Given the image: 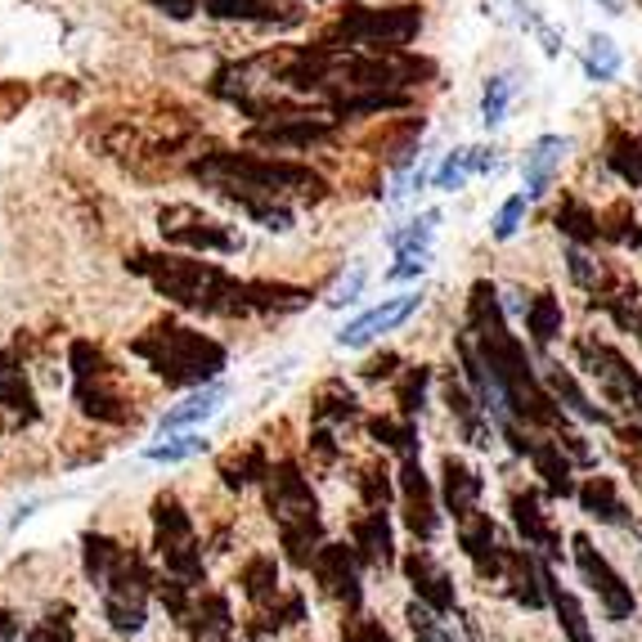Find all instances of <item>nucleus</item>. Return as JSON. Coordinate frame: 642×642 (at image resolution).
I'll return each instance as SVG.
<instances>
[{"label":"nucleus","instance_id":"nucleus-12","mask_svg":"<svg viewBox=\"0 0 642 642\" xmlns=\"http://www.w3.org/2000/svg\"><path fill=\"white\" fill-rule=\"evenodd\" d=\"M315 579L324 584V593H333L337 602L360 607L364 588H360V553L346 549V543H324L315 553Z\"/></svg>","mask_w":642,"mask_h":642},{"label":"nucleus","instance_id":"nucleus-10","mask_svg":"<svg viewBox=\"0 0 642 642\" xmlns=\"http://www.w3.org/2000/svg\"><path fill=\"white\" fill-rule=\"evenodd\" d=\"M401 508H405V526L423 543H431L436 530H440V499H436V485L423 472L418 454L414 459H401Z\"/></svg>","mask_w":642,"mask_h":642},{"label":"nucleus","instance_id":"nucleus-44","mask_svg":"<svg viewBox=\"0 0 642 642\" xmlns=\"http://www.w3.org/2000/svg\"><path fill=\"white\" fill-rule=\"evenodd\" d=\"M431 252H395V266L386 270V283H405V279H423L427 274Z\"/></svg>","mask_w":642,"mask_h":642},{"label":"nucleus","instance_id":"nucleus-29","mask_svg":"<svg viewBox=\"0 0 642 642\" xmlns=\"http://www.w3.org/2000/svg\"><path fill=\"white\" fill-rule=\"evenodd\" d=\"M543 382H549V391L557 395V405H566L575 418H584V423H611V414H607L602 405H593L588 395H584V386L571 378V369H557V364H553Z\"/></svg>","mask_w":642,"mask_h":642},{"label":"nucleus","instance_id":"nucleus-7","mask_svg":"<svg viewBox=\"0 0 642 642\" xmlns=\"http://www.w3.org/2000/svg\"><path fill=\"white\" fill-rule=\"evenodd\" d=\"M571 557H575V571L584 575V584L598 593V607L607 611V620L629 624L638 616V598H633V588L624 584V575L598 549H593L588 534H571Z\"/></svg>","mask_w":642,"mask_h":642},{"label":"nucleus","instance_id":"nucleus-50","mask_svg":"<svg viewBox=\"0 0 642 642\" xmlns=\"http://www.w3.org/2000/svg\"><path fill=\"white\" fill-rule=\"evenodd\" d=\"M154 5H162V14H171V19H189L198 10V0H154Z\"/></svg>","mask_w":642,"mask_h":642},{"label":"nucleus","instance_id":"nucleus-27","mask_svg":"<svg viewBox=\"0 0 642 642\" xmlns=\"http://www.w3.org/2000/svg\"><path fill=\"white\" fill-rule=\"evenodd\" d=\"M356 553L373 566H391L395 553H391V521H386V508H369L360 521H356Z\"/></svg>","mask_w":642,"mask_h":642},{"label":"nucleus","instance_id":"nucleus-35","mask_svg":"<svg viewBox=\"0 0 642 642\" xmlns=\"http://www.w3.org/2000/svg\"><path fill=\"white\" fill-rule=\"evenodd\" d=\"M436 225H440V212H423V216H414L409 225L391 229V234H386V247H391V252H431Z\"/></svg>","mask_w":642,"mask_h":642},{"label":"nucleus","instance_id":"nucleus-34","mask_svg":"<svg viewBox=\"0 0 642 642\" xmlns=\"http://www.w3.org/2000/svg\"><path fill=\"white\" fill-rule=\"evenodd\" d=\"M513 94H517V86H513L508 72H489V77H485V90H481V122H485L489 131H494V126H504Z\"/></svg>","mask_w":642,"mask_h":642},{"label":"nucleus","instance_id":"nucleus-11","mask_svg":"<svg viewBox=\"0 0 642 642\" xmlns=\"http://www.w3.org/2000/svg\"><path fill=\"white\" fill-rule=\"evenodd\" d=\"M508 513H513L517 534L526 539V549H534L539 557H562V530L553 526L549 513H543L534 489H513L508 494Z\"/></svg>","mask_w":642,"mask_h":642},{"label":"nucleus","instance_id":"nucleus-38","mask_svg":"<svg viewBox=\"0 0 642 642\" xmlns=\"http://www.w3.org/2000/svg\"><path fill=\"white\" fill-rule=\"evenodd\" d=\"M602 243H616V247H642V225H638V216L620 203V207H611L607 216H602Z\"/></svg>","mask_w":642,"mask_h":642},{"label":"nucleus","instance_id":"nucleus-32","mask_svg":"<svg viewBox=\"0 0 642 642\" xmlns=\"http://www.w3.org/2000/svg\"><path fill=\"white\" fill-rule=\"evenodd\" d=\"M620 64H624V59H620L616 41L593 32L588 45H584V77H588V81H616V77H620Z\"/></svg>","mask_w":642,"mask_h":642},{"label":"nucleus","instance_id":"nucleus-40","mask_svg":"<svg viewBox=\"0 0 642 642\" xmlns=\"http://www.w3.org/2000/svg\"><path fill=\"white\" fill-rule=\"evenodd\" d=\"M203 450H207V440L198 431H184V436H171L167 444H148L144 459H154V463H184V459L203 454Z\"/></svg>","mask_w":642,"mask_h":642},{"label":"nucleus","instance_id":"nucleus-28","mask_svg":"<svg viewBox=\"0 0 642 642\" xmlns=\"http://www.w3.org/2000/svg\"><path fill=\"white\" fill-rule=\"evenodd\" d=\"M409 629L418 642H472L468 629L459 620H450V611H436L427 602H409Z\"/></svg>","mask_w":642,"mask_h":642},{"label":"nucleus","instance_id":"nucleus-39","mask_svg":"<svg viewBox=\"0 0 642 642\" xmlns=\"http://www.w3.org/2000/svg\"><path fill=\"white\" fill-rule=\"evenodd\" d=\"M0 405H10V409H32V391L23 382V369H14V356H0Z\"/></svg>","mask_w":642,"mask_h":642},{"label":"nucleus","instance_id":"nucleus-17","mask_svg":"<svg viewBox=\"0 0 642 642\" xmlns=\"http://www.w3.org/2000/svg\"><path fill=\"white\" fill-rule=\"evenodd\" d=\"M566 154H571V139H566V135H539V139L526 148L521 176H526V198H530V203L553 189V180H557Z\"/></svg>","mask_w":642,"mask_h":642},{"label":"nucleus","instance_id":"nucleus-3","mask_svg":"<svg viewBox=\"0 0 642 642\" xmlns=\"http://www.w3.org/2000/svg\"><path fill=\"white\" fill-rule=\"evenodd\" d=\"M203 180H212L221 193H229L234 203L247 198H283V193H302V198H324L328 180L302 162H283V158H261V154H216L207 162L193 167Z\"/></svg>","mask_w":642,"mask_h":642},{"label":"nucleus","instance_id":"nucleus-46","mask_svg":"<svg viewBox=\"0 0 642 642\" xmlns=\"http://www.w3.org/2000/svg\"><path fill=\"white\" fill-rule=\"evenodd\" d=\"M360 494H364L369 508H386V504H391V481H386V472L369 468V472L360 476Z\"/></svg>","mask_w":642,"mask_h":642},{"label":"nucleus","instance_id":"nucleus-37","mask_svg":"<svg viewBox=\"0 0 642 642\" xmlns=\"http://www.w3.org/2000/svg\"><path fill=\"white\" fill-rule=\"evenodd\" d=\"M274 584H279V566H274V557H252L243 566V593L252 602H266V598H274Z\"/></svg>","mask_w":642,"mask_h":642},{"label":"nucleus","instance_id":"nucleus-15","mask_svg":"<svg viewBox=\"0 0 642 642\" xmlns=\"http://www.w3.org/2000/svg\"><path fill=\"white\" fill-rule=\"evenodd\" d=\"M504 588H508V598L517 602V607H543L549 602V566H543L530 549H508V557H504Z\"/></svg>","mask_w":642,"mask_h":642},{"label":"nucleus","instance_id":"nucleus-16","mask_svg":"<svg viewBox=\"0 0 642 642\" xmlns=\"http://www.w3.org/2000/svg\"><path fill=\"white\" fill-rule=\"evenodd\" d=\"M405 575H409V584H414V598H418V602H427V607H436V611H454V607H459V593H454L450 571H444L431 553L414 549V553L405 557Z\"/></svg>","mask_w":642,"mask_h":642},{"label":"nucleus","instance_id":"nucleus-42","mask_svg":"<svg viewBox=\"0 0 642 642\" xmlns=\"http://www.w3.org/2000/svg\"><path fill=\"white\" fill-rule=\"evenodd\" d=\"M319 418H328V423H346V418H356L360 414V401L351 391H346L341 382H333L324 395H319V409H315Z\"/></svg>","mask_w":642,"mask_h":642},{"label":"nucleus","instance_id":"nucleus-6","mask_svg":"<svg viewBox=\"0 0 642 642\" xmlns=\"http://www.w3.org/2000/svg\"><path fill=\"white\" fill-rule=\"evenodd\" d=\"M427 14L414 0L401 5H346L328 32L333 49H401L409 41H418Z\"/></svg>","mask_w":642,"mask_h":642},{"label":"nucleus","instance_id":"nucleus-24","mask_svg":"<svg viewBox=\"0 0 642 642\" xmlns=\"http://www.w3.org/2000/svg\"><path fill=\"white\" fill-rule=\"evenodd\" d=\"M225 401H229V386H225V382H207L203 391H193L184 405L167 409V414L158 418V431L167 436V431H184V427L207 423V418H216V414H221V405H225Z\"/></svg>","mask_w":642,"mask_h":642},{"label":"nucleus","instance_id":"nucleus-8","mask_svg":"<svg viewBox=\"0 0 642 642\" xmlns=\"http://www.w3.org/2000/svg\"><path fill=\"white\" fill-rule=\"evenodd\" d=\"M72 369H77V405H81V414L104 418V423H126L131 418L126 401L113 391V369H109L104 356L94 351V346H86V341L72 346Z\"/></svg>","mask_w":642,"mask_h":642},{"label":"nucleus","instance_id":"nucleus-20","mask_svg":"<svg viewBox=\"0 0 642 642\" xmlns=\"http://www.w3.org/2000/svg\"><path fill=\"white\" fill-rule=\"evenodd\" d=\"M481 494H485V481L463 459L444 454V463H440V499H444V508L454 513V521H463L468 513L481 508Z\"/></svg>","mask_w":642,"mask_h":642},{"label":"nucleus","instance_id":"nucleus-13","mask_svg":"<svg viewBox=\"0 0 642 642\" xmlns=\"http://www.w3.org/2000/svg\"><path fill=\"white\" fill-rule=\"evenodd\" d=\"M418 306H423L418 292H409V296H386L382 306H373V311H364L360 319L346 324V328L337 333V346H346V351H360V346H369L373 337H382V333H391V328H401Z\"/></svg>","mask_w":642,"mask_h":642},{"label":"nucleus","instance_id":"nucleus-30","mask_svg":"<svg viewBox=\"0 0 642 642\" xmlns=\"http://www.w3.org/2000/svg\"><path fill=\"white\" fill-rule=\"evenodd\" d=\"M549 602H553V611H557V624H562V633H566V642H593V629H588V616H584L579 598L557 584L553 571H549Z\"/></svg>","mask_w":642,"mask_h":642},{"label":"nucleus","instance_id":"nucleus-2","mask_svg":"<svg viewBox=\"0 0 642 642\" xmlns=\"http://www.w3.org/2000/svg\"><path fill=\"white\" fill-rule=\"evenodd\" d=\"M135 266L158 283V292H167L171 302H180L189 311H207V315L261 311V283L229 279L221 266L193 261V257H139Z\"/></svg>","mask_w":642,"mask_h":642},{"label":"nucleus","instance_id":"nucleus-48","mask_svg":"<svg viewBox=\"0 0 642 642\" xmlns=\"http://www.w3.org/2000/svg\"><path fill=\"white\" fill-rule=\"evenodd\" d=\"M360 288H364V270L356 266L351 279H341V288H337V296H333V306H351L356 296H360Z\"/></svg>","mask_w":642,"mask_h":642},{"label":"nucleus","instance_id":"nucleus-4","mask_svg":"<svg viewBox=\"0 0 642 642\" xmlns=\"http://www.w3.org/2000/svg\"><path fill=\"white\" fill-rule=\"evenodd\" d=\"M135 356L148 360V369L167 378L171 386H207V382H216V373L229 360L221 341L193 333V328H180V324H158L148 337H139Z\"/></svg>","mask_w":642,"mask_h":642},{"label":"nucleus","instance_id":"nucleus-36","mask_svg":"<svg viewBox=\"0 0 642 642\" xmlns=\"http://www.w3.org/2000/svg\"><path fill=\"white\" fill-rule=\"evenodd\" d=\"M427 386H431V369L418 364V369H405V378L395 382V409H401V418H414L427 409Z\"/></svg>","mask_w":642,"mask_h":642},{"label":"nucleus","instance_id":"nucleus-26","mask_svg":"<svg viewBox=\"0 0 642 642\" xmlns=\"http://www.w3.org/2000/svg\"><path fill=\"white\" fill-rule=\"evenodd\" d=\"M562 324H566V315H562V296L553 292V288H543V292H534L530 302H526V333H530V341L539 346H553L557 337H562Z\"/></svg>","mask_w":642,"mask_h":642},{"label":"nucleus","instance_id":"nucleus-19","mask_svg":"<svg viewBox=\"0 0 642 642\" xmlns=\"http://www.w3.org/2000/svg\"><path fill=\"white\" fill-rule=\"evenodd\" d=\"M333 135V122L311 117V113H283L270 126H257L252 139H261L266 148H315Z\"/></svg>","mask_w":642,"mask_h":642},{"label":"nucleus","instance_id":"nucleus-23","mask_svg":"<svg viewBox=\"0 0 642 642\" xmlns=\"http://www.w3.org/2000/svg\"><path fill=\"white\" fill-rule=\"evenodd\" d=\"M414 104L409 90H346L333 99V117L351 122V117H382V113H405Z\"/></svg>","mask_w":642,"mask_h":642},{"label":"nucleus","instance_id":"nucleus-43","mask_svg":"<svg viewBox=\"0 0 642 642\" xmlns=\"http://www.w3.org/2000/svg\"><path fill=\"white\" fill-rule=\"evenodd\" d=\"M468 176H472V162H468V148H454V154H444V162L436 167V189H444V193H454V189H463V184H468Z\"/></svg>","mask_w":642,"mask_h":642},{"label":"nucleus","instance_id":"nucleus-49","mask_svg":"<svg viewBox=\"0 0 642 642\" xmlns=\"http://www.w3.org/2000/svg\"><path fill=\"white\" fill-rule=\"evenodd\" d=\"M395 364H401L395 356H378V360H369V364H364V378H369V382H382V378H391V373H395Z\"/></svg>","mask_w":642,"mask_h":642},{"label":"nucleus","instance_id":"nucleus-51","mask_svg":"<svg viewBox=\"0 0 642 642\" xmlns=\"http://www.w3.org/2000/svg\"><path fill=\"white\" fill-rule=\"evenodd\" d=\"M620 328H629V333L638 337V346H642V311H638V306H633V311L620 319Z\"/></svg>","mask_w":642,"mask_h":642},{"label":"nucleus","instance_id":"nucleus-41","mask_svg":"<svg viewBox=\"0 0 642 642\" xmlns=\"http://www.w3.org/2000/svg\"><path fill=\"white\" fill-rule=\"evenodd\" d=\"M526 212H530V198L526 193H513L508 203L494 212V221H489V234L499 238V243H508V238H517V229L526 225Z\"/></svg>","mask_w":642,"mask_h":642},{"label":"nucleus","instance_id":"nucleus-33","mask_svg":"<svg viewBox=\"0 0 642 642\" xmlns=\"http://www.w3.org/2000/svg\"><path fill=\"white\" fill-rule=\"evenodd\" d=\"M203 10L212 19H243V23H292V19H279V10L270 0H203Z\"/></svg>","mask_w":642,"mask_h":642},{"label":"nucleus","instance_id":"nucleus-31","mask_svg":"<svg viewBox=\"0 0 642 642\" xmlns=\"http://www.w3.org/2000/svg\"><path fill=\"white\" fill-rule=\"evenodd\" d=\"M369 436L378 444H386L391 454H401V459H414L418 454V423L414 418H373L369 423Z\"/></svg>","mask_w":642,"mask_h":642},{"label":"nucleus","instance_id":"nucleus-9","mask_svg":"<svg viewBox=\"0 0 642 642\" xmlns=\"http://www.w3.org/2000/svg\"><path fill=\"white\" fill-rule=\"evenodd\" d=\"M158 543H162L167 566L184 584L203 579V553H198V534H193V526H189V517L180 513L176 499H158Z\"/></svg>","mask_w":642,"mask_h":642},{"label":"nucleus","instance_id":"nucleus-47","mask_svg":"<svg viewBox=\"0 0 642 642\" xmlns=\"http://www.w3.org/2000/svg\"><path fill=\"white\" fill-rule=\"evenodd\" d=\"M468 162H472V176H489V171H499V154H494L489 144L468 148Z\"/></svg>","mask_w":642,"mask_h":642},{"label":"nucleus","instance_id":"nucleus-18","mask_svg":"<svg viewBox=\"0 0 642 642\" xmlns=\"http://www.w3.org/2000/svg\"><path fill=\"white\" fill-rule=\"evenodd\" d=\"M444 405H450V414H454L463 440L476 444V450H485V444H489V414H485V405L476 401V391L468 386L463 373H450V378H444Z\"/></svg>","mask_w":642,"mask_h":642},{"label":"nucleus","instance_id":"nucleus-25","mask_svg":"<svg viewBox=\"0 0 642 642\" xmlns=\"http://www.w3.org/2000/svg\"><path fill=\"white\" fill-rule=\"evenodd\" d=\"M553 225L566 243H579V247H593V243H602V216L593 212L579 193H562V203L553 212Z\"/></svg>","mask_w":642,"mask_h":642},{"label":"nucleus","instance_id":"nucleus-1","mask_svg":"<svg viewBox=\"0 0 642 642\" xmlns=\"http://www.w3.org/2000/svg\"><path fill=\"white\" fill-rule=\"evenodd\" d=\"M459 373L476 391V401L494 423H521V427H549L575 463H593V450L571 431L566 409L557 405V395L549 391L526 356V346L517 333H508V311L504 296L489 279H476L468 292V319L459 333Z\"/></svg>","mask_w":642,"mask_h":642},{"label":"nucleus","instance_id":"nucleus-5","mask_svg":"<svg viewBox=\"0 0 642 642\" xmlns=\"http://www.w3.org/2000/svg\"><path fill=\"white\" fill-rule=\"evenodd\" d=\"M270 513L279 521V539L288 549V562L292 566H315L324 521H319V504L311 494V481L296 472V463H274L270 468Z\"/></svg>","mask_w":642,"mask_h":642},{"label":"nucleus","instance_id":"nucleus-45","mask_svg":"<svg viewBox=\"0 0 642 642\" xmlns=\"http://www.w3.org/2000/svg\"><path fill=\"white\" fill-rule=\"evenodd\" d=\"M341 642H395L378 620H369V616H356V620H346L341 624Z\"/></svg>","mask_w":642,"mask_h":642},{"label":"nucleus","instance_id":"nucleus-14","mask_svg":"<svg viewBox=\"0 0 642 642\" xmlns=\"http://www.w3.org/2000/svg\"><path fill=\"white\" fill-rule=\"evenodd\" d=\"M459 549L468 553V562L476 566L481 579H499V575H504L508 549L499 543V530H494V521H489L481 508L468 513V517L459 521Z\"/></svg>","mask_w":642,"mask_h":642},{"label":"nucleus","instance_id":"nucleus-21","mask_svg":"<svg viewBox=\"0 0 642 642\" xmlns=\"http://www.w3.org/2000/svg\"><path fill=\"white\" fill-rule=\"evenodd\" d=\"M575 504L584 517L602 521V526H633V513L624 504V494L611 476H588L579 489H575Z\"/></svg>","mask_w":642,"mask_h":642},{"label":"nucleus","instance_id":"nucleus-22","mask_svg":"<svg viewBox=\"0 0 642 642\" xmlns=\"http://www.w3.org/2000/svg\"><path fill=\"white\" fill-rule=\"evenodd\" d=\"M602 162L624 189H642V135L611 122L607 139H602Z\"/></svg>","mask_w":642,"mask_h":642}]
</instances>
